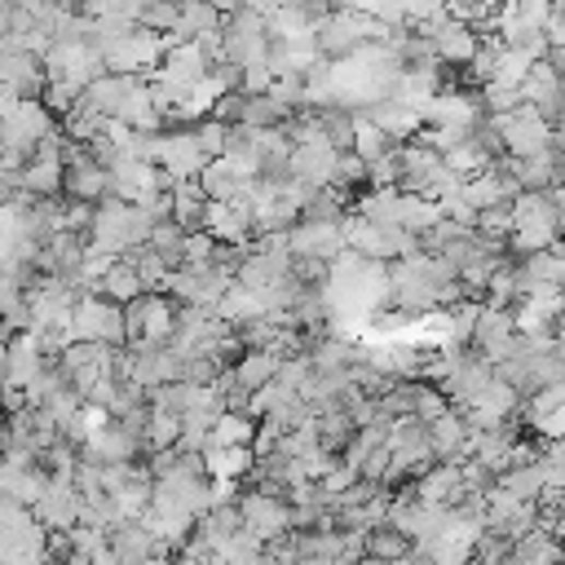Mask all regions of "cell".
<instances>
[{"label": "cell", "mask_w": 565, "mask_h": 565, "mask_svg": "<svg viewBox=\"0 0 565 565\" xmlns=\"http://www.w3.org/2000/svg\"><path fill=\"white\" fill-rule=\"evenodd\" d=\"M49 5H58V10H80L84 0H49Z\"/></svg>", "instance_id": "816d5d0a"}, {"label": "cell", "mask_w": 565, "mask_h": 565, "mask_svg": "<svg viewBox=\"0 0 565 565\" xmlns=\"http://www.w3.org/2000/svg\"><path fill=\"white\" fill-rule=\"evenodd\" d=\"M221 376V363L212 354H181V380L190 385H212Z\"/></svg>", "instance_id": "60d3db41"}, {"label": "cell", "mask_w": 565, "mask_h": 565, "mask_svg": "<svg viewBox=\"0 0 565 565\" xmlns=\"http://www.w3.org/2000/svg\"><path fill=\"white\" fill-rule=\"evenodd\" d=\"M71 341H106V345H125V305L106 301L97 292L80 296L71 309Z\"/></svg>", "instance_id": "7a4b0ae2"}, {"label": "cell", "mask_w": 565, "mask_h": 565, "mask_svg": "<svg viewBox=\"0 0 565 565\" xmlns=\"http://www.w3.org/2000/svg\"><path fill=\"white\" fill-rule=\"evenodd\" d=\"M478 32L464 19H446V27L433 36V58L442 67H469V58L478 54Z\"/></svg>", "instance_id": "2e32d148"}, {"label": "cell", "mask_w": 565, "mask_h": 565, "mask_svg": "<svg viewBox=\"0 0 565 565\" xmlns=\"http://www.w3.org/2000/svg\"><path fill=\"white\" fill-rule=\"evenodd\" d=\"M398 177H402L398 146H393L389 155H380V160H372V164H367V181H372V186H398Z\"/></svg>", "instance_id": "ee69618b"}, {"label": "cell", "mask_w": 565, "mask_h": 565, "mask_svg": "<svg viewBox=\"0 0 565 565\" xmlns=\"http://www.w3.org/2000/svg\"><path fill=\"white\" fill-rule=\"evenodd\" d=\"M482 102L491 116L495 110H513V106H521V89L517 84H482Z\"/></svg>", "instance_id": "f6af8a7d"}, {"label": "cell", "mask_w": 565, "mask_h": 565, "mask_svg": "<svg viewBox=\"0 0 565 565\" xmlns=\"http://www.w3.org/2000/svg\"><path fill=\"white\" fill-rule=\"evenodd\" d=\"M442 411H450V398L433 385V380H420V393H415V415L428 424V420H437Z\"/></svg>", "instance_id": "b9f144b4"}, {"label": "cell", "mask_w": 565, "mask_h": 565, "mask_svg": "<svg viewBox=\"0 0 565 565\" xmlns=\"http://www.w3.org/2000/svg\"><path fill=\"white\" fill-rule=\"evenodd\" d=\"M331 186L345 190L350 199H358L363 190H372V181H367V160H363L358 151H341V155H336V168H331Z\"/></svg>", "instance_id": "f546056e"}, {"label": "cell", "mask_w": 565, "mask_h": 565, "mask_svg": "<svg viewBox=\"0 0 565 565\" xmlns=\"http://www.w3.org/2000/svg\"><path fill=\"white\" fill-rule=\"evenodd\" d=\"M279 363H283V358H279L274 350H244V354H239V358H235L231 367H235V376H239V385L257 393V389H261L266 380H274V372H279Z\"/></svg>", "instance_id": "484cf974"}, {"label": "cell", "mask_w": 565, "mask_h": 565, "mask_svg": "<svg viewBox=\"0 0 565 565\" xmlns=\"http://www.w3.org/2000/svg\"><path fill=\"white\" fill-rule=\"evenodd\" d=\"M495 486H504V491H508V495H517V499H539V491H543V469H539V460H534V464L504 469Z\"/></svg>", "instance_id": "836d02e7"}, {"label": "cell", "mask_w": 565, "mask_h": 565, "mask_svg": "<svg viewBox=\"0 0 565 565\" xmlns=\"http://www.w3.org/2000/svg\"><path fill=\"white\" fill-rule=\"evenodd\" d=\"M473 231H482L486 239L508 244V235H513V199H499V203L482 208V212H478V221H473Z\"/></svg>", "instance_id": "8d00e7d4"}, {"label": "cell", "mask_w": 565, "mask_h": 565, "mask_svg": "<svg viewBox=\"0 0 565 565\" xmlns=\"http://www.w3.org/2000/svg\"><path fill=\"white\" fill-rule=\"evenodd\" d=\"M160 168H168L173 177H199V168L208 164L195 125H177V129H160Z\"/></svg>", "instance_id": "9c48e42d"}, {"label": "cell", "mask_w": 565, "mask_h": 565, "mask_svg": "<svg viewBox=\"0 0 565 565\" xmlns=\"http://www.w3.org/2000/svg\"><path fill=\"white\" fill-rule=\"evenodd\" d=\"M548 530H552V534H556V539H561V543H565V513H556V517H552V526H548Z\"/></svg>", "instance_id": "f907efd6"}, {"label": "cell", "mask_w": 565, "mask_h": 565, "mask_svg": "<svg viewBox=\"0 0 565 565\" xmlns=\"http://www.w3.org/2000/svg\"><path fill=\"white\" fill-rule=\"evenodd\" d=\"M116 120L129 125V129H138V133H160V129H164V110L155 106V97H151V89H146V75L125 93Z\"/></svg>", "instance_id": "ac0fdd59"}, {"label": "cell", "mask_w": 565, "mask_h": 565, "mask_svg": "<svg viewBox=\"0 0 565 565\" xmlns=\"http://www.w3.org/2000/svg\"><path fill=\"white\" fill-rule=\"evenodd\" d=\"M442 216V208H437V199H428V195H415V190H398V225L402 231H411V235H424L428 225Z\"/></svg>", "instance_id": "cb8c5ba5"}, {"label": "cell", "mask_w": 565, "mask_h": 565, "mask_svg": "<svg viewBox=\"0 0 565 565\" xmlns=\"http://www.w3.org/2000/svg\"><path fill=\"white\" fill-rule=\"evenodd\" d=\"M336 155H341V151H336L327 138L301 142V146H292V155H287V173L327 186V181H331V168H336Z\"/></svg>", "instance_id": "e0dca14e"}, {"label": "cell", "mask_w": 565, "mask_h": 565, "mask_svg": "<svg viewBox=\"0 0 565 565\" xmlns=\"http://www.w3.org/2000/svg\"><path fill=\"white\" fill-rule=\"evenodd\" d=\"M287 248H292V257L336 261L350 244H345V225L341 221H309V216H301L287 231Z\"/></svg>", "instance_id": "8992f818"}, {"label": "cell", "mask_w": 565, "mask_h": 565, "mask_svg": "<svg viewBox=\"0 0 565 565\" xmlns=\"http://www.w3.org/2000/svg\"><path fill=\"white\" fill-rule=\"evenodd\" d=\"M556 80H561V75L552 71V62H548V58H539V62L530 67V75L517 84V89H521V102H530V106H543V102L556 93Z\"/></svg>", "instance_id": "d590c367"}, {"label": "cell", "mask_w": 565, "mask_h": 565, "mask_svg": "<svg viewBox=\"0 0 565 565\" xmlns=\"http://www.w3.org/2000/svg\"><path fill=\"white\" fill-rule=\"evenodd\" d=\"M270 84H274V71H270V62H266V58L244 67V80H239V89H244V93H270Z\"/></svg>", "instance_id": "bcb514c9"}, {"label": "cell", "mask_w": 565, "mask_h": 565, "mask_svg": "<svg viewBox=\"0 0 565 565\" xmlns=\"http://www.w3.org/2000/svg\"><path fill=\"white\" fill-rule=\"evenodd\" d=\"M120 261H129V266L138 270V279H142V287H146V292H164V274H168V266L160 261V252H155L151 244H133V248H125V252H120Z\"/></svg>", "instance_id": "1f68e13d"}, {"label": "cell", "mask_w": 565, "mask_h": 565, "mask_svg": "<svg viewBox=\"0 0 565 565\" xmlns=\"http://www.w3.org/2000/svg\"><path fill=\"white\" fill-rule=\"evenodd\" d=\"M517 565H552V561H565V543L548 530V526H534L530 534L513 539V556Z\"/></svg>", "instance_id": "d6986e66"}, {"label": "cell", "mask_w": 565, "mask_h": 565, "mask_svg": "<svg viewBox=\"0 0 565 565\" xmlns=\"http://www.w3.org/2000/svg\"><path fill=\"white\" fill-rule=\"evenodd\" d=\"M473 556L486 561V565H499V561L513 556V539L504 530H495V526H482L478 539H473Z\"/></svg>", "instance_id": "ab89813d"}, {"label": "cell", "mask_w": 565, "mask_h": 565, "mask_svg": "<svg viewBox=\"0 0 565 565\" xmlns=\"http://www.w3.org/2000/svg\"><path fill=\"white\" fill-rule=\"evenodd\" d=\"M36 521L45 530H71L80 521V491H75V478H54L49 473V491L32 504Z\"/></svg>", "instance_id": "8fae6325"}, {"label": "cell", "mask_w": 565, "mask_h": 565, "mask_svg": "<svg viewBox=\"0 0 565 565\" xmlns=\"http://www.w3.org/2000/svg\"><path fill=\"white\" fill-rule=\"evenodd\" d=\"M252 437H257V415H248V411H221L216 420H212V446H252Z\"/></svg>", "instance_id": "d4e9b609"}, {"label": "cell", "mask_w": 565, "mask_h": 565, "mask_svg": "<svg viewBox=\"0 0 565 565\" xmlns=\"http://www.w3.org/2000/svg\"><path fill=\"white\" fill-rule=\"evenodd\" d=\"M93 292L97 296H106V301H116V305H129L133 296H142L146 287H142V279H138V270L129 266V261H110L106 266V274H97V283H93Z\"/></svg>", "instance_id": "ffe728a7"}, {"label": "cell", "mask_w": 565, "mask_h": 565, "mask_svg": "<svg viewBox=\"0 0 565 565\" xmlns=\"http://www.w3.org/2000/svg\"><path fill=\"white\" fill-rule=\"evenodd\" d=\"M97 54H102L106 71L146 75V71H155V67H160V58H164V45H160V32H151V27H142V23H138L129 36H120V40L102 45Z\"/></svg>", "instance_id": "277c9868"}, {"label": "cell", "mask_w": 565, "mask_h": 565, "mask_svg": "<svg viewBox=\"0 0 565 565\" xmlns=\"http://www.w3.org/2000/svg\"><path fill=\"white\" fill-rule=\"evenodd\" d=\"M212 10L216 14H235V10H244V0H212Z\"/></svg>", "instance_id": "681fc988"}, {"label": "cell", "mask_w": 565, "mask_h": 565, "mask_svg": "<svg viewBox=\"0 0 565 565\" xmlns=\"http://www.w3.org/2000/svg\"><path fill=\"white\" fill-rule=\"evenodd\" d=\"M539 58L530 54V49H513V45H504L499 49V62H495V75H491V84H521L526 75H530V67H534Z\"/></svg>", "instance_id": "e575fe53"}, {"label": "cell", "mask_w": 565, "mask_h": 565, "mask_svg": "<svg viewBox=\"0 0 565 565\" xmlns=\"http://www.w3.org/2000/svg\"><path fill=\"white\" fill-rule=\"evenodd\" d=\"M235 504H239V513H244V526H252L266 543L292 530V504H287V499H279V495H266V491H248V486H239Z\"/></svg>", "instance_id": "52a82bcc"}, {"label": "cell", "mask_w": 565, "mask_h": 565, "mask_svg": "<svg viewBox=\"0 0 565 565\" xmlns=\"http://www.w3.org/2000/svg\"><path fill=\"white\" fill-rule=\"evenodd\" d=\"M45 62L27 49L0 45V89H10L14 97H40L45 93Z\"/></svg>", "instance_id": "30bf717a"}, {"label": "cell", "mask_w": 565, "mask_h": 565, "mask_svg": "<svg viewBox=\"0 0 565 565\" xmlns=\"http://www.w3.org/2000/svg\"><path fill=\"white\" fill-rule=\"evenodd\" d=\"M287 116H292V106H283L274 93H248L239 125H248V129H279Z\"/></svg>", "instance_id": "4316f807"}, {"label": "cell", "mask_w": 565, "mask_h": 565, "mask_svg": "<svg viewBox=\"0 0 565 565\" xmlns=\"http://www.w3.org/2000/svg\"><path fill=\"white\" fill-rule=\"evenodd\" d=\"M23 190H32V195H40V199L62 195V164H54V160H32V164L23 168Z\"/></svg>", "instance_id": "d6a6232c"}, {"label": "cell", "mask_w": 565, "mask_h": 565, "mask_svg": "<svg viewBox=\"0 0 565 565\" xmlns=\"http://www.w3.org/2000/svg\"><path fill=\"white\" fill-rule=\"evenodd\" d=\"M106 539H110V552H116V561H125V565H142V561L164 556L160 543H155V534H151V526H146L142 517L110 521V526H106Z\"/></svg>", "instance_id": "7c38bea8"}, {"label": "cell", "mask_w": 565, "mask_h": 565, "mask_svg": "<svg viewBox=\"0 0 565 565\" xmlns=\"http://www.w3.org/2000/svg\"><path fill=\"white\" fill-rule=\"evenodd\" d=\"M363 116H367L372 125H380L393 142H407V138H415V133L424 129L420 110H415V106H407L402 97H376V102H367V106H363Z\"/></svg>", "instance_id": "4fadbf2b"}, {"label": "cell", "mask_w": 565, "mask_h": 565, "mask_svg": "<svg viewBox=\"0 0 565 565\" xmlns=\"http://www.w3.org/2000/svg\"><path fill=\"white\" fill-rule=\"evenodd\" d=\"M216 314H221L225 322L235 327V322H244V318H257V314H266V301H261L252 287H244V283L235 279L231 287L221 292V301H216Z\"/></svg>", "instance_id": "83f0119b"}, {"label": "cell", "mask_w": 565, "mask_h": 565, "mask_svg": "<svg viewBox=\"0 0 565 565\" xmlns=\"http://www.w3.org/2000/svg\"><path fill=\"white\" fill-rule=\"evenodd\" d=\"M407 552H411V539L389 521H380L363 534V561H402Z\"/></svg>", "instance_id": "603a6c76"}, {"label": "cell", "mask_w": 565, "mask_h": 565, "mask_svg": "<svg viewBox=\"0 0 565 565\" xmlns=\"http://www.w3.org/2000/svg\"><path fill=\"white\" fill-rule=\"evenodd\" d=\"M274 5H279V0H244V10H257V14H274Z\"/></svg>", "instance_id": "c3c4849f"}, {"label": "cell", "mask_w": 565, "mask_h": 565, "mask_svg": "<svg viewBox=\"0 0 565 565\" xmlns=\"http://www.w3.org/2000/svg\"><path fill=\"white\" fill-rule=\"evenodd\" d=\"M155 252H160V261L168 266V270H177L181 261H186V231L168 216V221H155L151 225V239H146Z\"/></svg>", "instance_id": "4dcf8cb0"}, {"label": "cell", "mask_w": 565, "mask_h": 565, "mask_svg": "<svg viewBox=\"0 0 565 565\" xmlns=\"http://www.w3.org/2000/svg\"><path fill=\"white\" fill-rule=\"evenodd\" d=\"M464 495V473L456 460H437L415 478V499L424 504H456Z\"/></svg>", "instance_id": "9a60e30c"}, {"label": "cell", "mask_w": 565, "mask_h": 565, "mask_svg": "<svg viewBox=\"0 0 565 565\" xmlns=\"http://www.w3.org/2000/svg\"><path fill=\"white\" fill-rule=\"evenodd\" d=\"M0 336H10V331H5V314H0Z\"/></svg>", "instance_id": "f5cc1de1"}, {"label": "cell", "mask_w": 565, "mask_h": 565, "mask_svg": "<svg viewBox=\"0 0 565 565\" xmlns=\"http://www.w3.org/2000/svg\"><path fill=\"white\" fill-rule=\"evenodd\" d=\"M177 433H181V415L151 407V420H146V456H151V450H164V446H177Z\"/></svg>", "instance_id": "74e56055"}, {"label": "cell", "mask_w": 565, "mask_h": 565, "mask_svg": "<svg viewBox=\"0 0 565 565\" xmlns=\"http://www.w3.org/2000/svg\"><path fill=\"white\" fill-rule=\"evenodd\" d=\"M517 173H521V190H552V186L561 181V173H556V151L543 146V151L517 160Z\"/></svg>", "instance_id": "f1b7e54d"}, {"label": "cell", "mask_w": 565, "mask_h": 565, "mask_svg": "<svg viewBox=\"0 0 565 565\" xmlns=\"http://www.w3.org/2000/svg\"><path fill=\"white\" fill-rule=\"evenodd\" d=\"M486 116V102H482V89L469 84V89H437L424 106H420V120L442 129V125H460V129H473L478 120Z\"/></svg>", "instance_id": "5b68a950"}, {"label": "cell", "mask_w": 565, "mask_h": 565, "mask_svg": "<svg viewBox=\"0 0 565 565\" xmlns=\"http://www.w3.org/2000/svg\"><path fill=\"white\" fill-rule=\"evenodd\" d=\"M486 116H491V110H486ZM491 125H495L504 151L517 155V160H526V155L552 146V125L539 116V106H530V102H521V106H513V110H495Z\"/></svg>", "instance_id": "6da1fadb"}, {"label": "cell", "mask_w": 565, "mask_h": 565, "mask_svg": "<svg viewBox=\"0 0 565 565\" xmlns=\"http://www.w3.org/2000/svg\"><path fill=\"white\" fill-rule=\"evenodd\" d=\"M314 424H318V442L327 446V450H341L354 442V433H358V424H354V415L336 402V407H322V411H314Z\"/></svg>", "instance_id": "7402d4cb"}, {"label": "cell", "mask_w": 565, "mask_h": 565, "mask_svg": "<svg viewBox=\"0 0 565 565\" xmlns=\"http://www.w3.org/2000/svg\"><path fill=\"white\" fill-rule=\"evenodd\" d=\"M177 19H181V5H177V0H151L146 14H142L138 23L151 27V32H168V27H177Z\"/></svg>", "instance_id": "7bdbcfd3"}, {"label": "cell", "mask_w": 565, "mask_h": 565, "mask_svg": "<svg viewBox=\"0 0 565 565\" xmlns=\"http://www.w3.org/2000/svg\"><path fill=\"white\" fill-rule=\"evenodd\" d=\"M393 146H398V142H393V138H389L380 125H372V120H358V129H354V151H358L367 164H372V160H380V155H389Z\"/></svg>", "instance_id": "f35d334b"}, {"label": "cell", "mask_w": 565, "mask_h": 565, "mask_svg": "<svg viewBox=\"0 0 565 565\" xmlns=\"http://www.w3.org/2000/svg\"><path fill=\"white\" fill-rule=\"evenodd\" d=\"M428 442H433V456L437 460H469V420L450 407L437 420H428Z\"/></svg>", "instance_id": "5bb4252c"}, {"label": "cell", "mask_w": 565, "mask_h": 565, "mask_svg": "<svg viewBox=\"0 0 565 565\" xmlns=\"http://www.w3.org/2000/svg\"><path fill=\"white\" fill-rule=\"evenodd\" d=\"M212 235L208 231H195V235H186V261L181 266H208L212 261Z\"/></svg>", "instance_id": "7dc6e473"}, {"label": "cell", "mask_w": 565, "mask_h": 565, "mask_svg": "<svg viewBox=\"0 0 565 565\" xmlns=\"http://www.w3.org/2000/svg\"><path fill=\"white\" fill-rule=\"evenodd\" d=\"M266 54H270L266 14H257V10H235V14L221 19V58L248 67V62H261Z\"/></svg>", "instance_id": "3957f363"}, {"label": "cell", "mask_w": 565, "mask_h": 565, "mask_svg": "<svg viewBox=\"0 0 565 565\" xmlns=\"http://www.w3.org/2000/svg\"><path fill=\"white\" fill-rule=\"evenodd\" d=\"M129 212L133 203L120 199V195H102L93 203V225H89V244L110 252V257H120L125 252V239H129Z\"/></svg>", "instance_id": "ba28073f"}, {"label": "cell", "mask_w": 565, "mask_h": 565, "mask_svg": "<svg viewBox=\"0 0 565 565\" xmlns=\"http://www.w3.org/2000/svg\"><path fill=\"white\" fill-rule=\"evenodd\" d=\"M203 460H208V478H225V482H239L252 460H257V450L252 446H203Z\"/></svg>", "instance_id": "44dd1931"}]
</instances>
